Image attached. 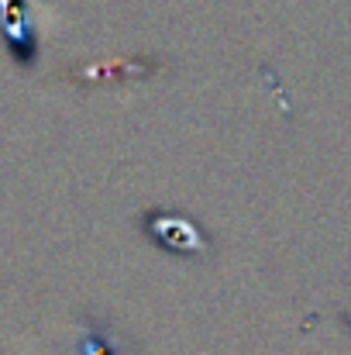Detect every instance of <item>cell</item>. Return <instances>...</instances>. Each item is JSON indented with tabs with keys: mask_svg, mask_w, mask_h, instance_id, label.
Returning <instances> with one entry per match:
<instances>
[{
	"mask_svg": "<svg viewBox=\"0 0 351 355\" xmlns=\"http://www.w3.org/2000/svg\"><path fill=\"white\" fill-rule=\"evenodd\" d=\"M145 232L159 248H165L172 255H183V259H197L210 248L207 235L186 214H176V211H152L145 218Z\"/></svg>",
	"mask_w": 351,
	"mask_h": 355,
	"instance_id": "obj_1",
	"label": "cell"
},
{
	"mask_svg": "<svg viewBox=\"0 0 351 355\" xmlns=\"http://www.w3.org/2000/svg\"><path fill=\"white\" fill-rule=\"evenodd\" d=\"M76 355H131V349H127L124 335L114 328H90Z\"/></svg>",
	"mask_w": 351,
	"mask_h": 355,
	"instance_id": "obj_2",
	"label": "cell"
}]
</instances>
